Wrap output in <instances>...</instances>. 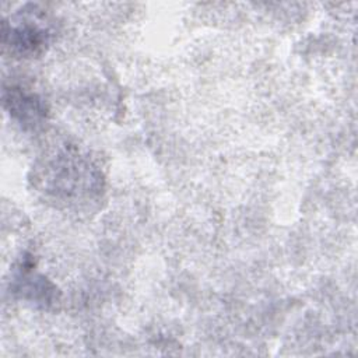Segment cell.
Masks as SVG:
<instances>
[{
    "mask_svg": "<svg viewBox=\"0 0 358 358\" xmlns=\"http://www.w3.org/2000/svg\"><path fill=\"white\" fill-rule=\"evenodd\" d=\"M36 179L42 190L60 201H81L101 190V175L94 165L77 154L60 152L46 159Z\"/></svg>",
    "mask_w": 358,
    "mask_h": 358,
    "instance_id": "obj_1",
    "label": "cell"
},
{
    "mask_svg": "<svg viewBox=\"0 0 358 358\" xmlns=\"http://www.w3.org/2000/svg\"><path fill=\"white\" fill-rule=\"evenodd\" d=\"M3 45L10 53L21 57L41 55L49 43L50 29L45 15L35 10L22 11L3 21Z\"/></svg>",
    "mask_w": 358,
    "mask_h": 358,
    "instance_id": "obj_2",
    "label": "cell"
},
{
    "mask_svg": "<svg viewBox=\"0 0 358 358\" xmlns=\"http://www.w3.org/2000/svg\"><path fill=\"white\" fill-rule=\"evenodd\" d=\"M4 105L10 115L24 126H36L45 117V105L32 92L10 87L4 91Z\"/></svg>",
    "mask_w": 358,
    "mask_h": 358,
    "instance_id": "obj_3",
    "label": "cell"
}]
</instances>
